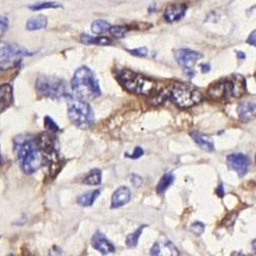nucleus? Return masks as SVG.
<instances>
[{
  "label": "nucleus",
  "mask_w": 256,
  "mask_h": 256,
  "mask_svg": "<svg viewBox=\"0 0 256 256\" xmlns=\"http://www.w3.org/2000/svg\"><path fill=\"white\" fill-rule=\"evenodd\" d=\"M71 84L76 99L88 102L99 98L102 94L98 79L91 70L85 66L77 69Z\"/></svg>",
  "instance_id": "f257e3e1"
},
{
  "label": "nucleus",
  "mask_w": 256,
  "mask_h": 256,
  "mask_svg": "<svg viewBox=\"0 0 256 256\" xmlns=\"http://www.w3.org/2000/svg\"><path fill=\"white\" fill-rule=\"evenodd\" d=\"M17 161L21 169L26 174H32L37 171L43 165L44 155L39 145L33 139H24L15 146Z\"/></svg>",
  "instance_id": "f03ea898"
},
{
  "label": "nucleus",
  "mask_w": 256,
  "mask_h": 256,
  "mask_svg": "<svg viewBox=\"0 0 256 256\" xmlns=\"http://www.w3.org/2000/svg\"><path fill=\"white\" fill-rule=\"evenodd\" d=\"M167 98L170 99L178 107L187 109L202 102L203 96L195 87L184 83H174L166 90Z\"/></svg>",
  "instance_id": "7ed1b4c3"
},
{
  "label": "nucleus",
  "mask_w": 256,
  "mask_h": 256,
  "mask_svg": "<svg viewBox=\"0 0 256 256\" xmlns=\"http://www.w3.org/2000/svg\"><path fill=\"white\" fill-rule=\"evenodd\" d=\"M68 117L74 125L81 129L90 128L94 123V114L90 105L79 99L69 103Z\"/></svg>",
  "instance_id": "20e7f679"
},
{
  "label": "nucleus",
  "mask_w": 256,
  "mask_h": 256,
  "mask_svg": "<svg viewBox=\"0 0 256 256\" xmlns=\"http://www.w3.org/2000/svg\"><path fill=\"white\" fill-rule=\"evenodd\" d=\"M118 78L127 90L136 94H150L155 88V82L153 80L136 74L129 70H121L118 72Z\"/></svg>",
  "instance_id": "39448f33"
},
{
  "label": "nucleus",
  "mask_w": 256,
  "mask_h": 256,
  "mask_svg": "<svg viewBox=\"0 0 256 256\" xmlns=\"http://www.w3.org/2000/svg\"><path fill=\"white\" fill-rule=\"evenodd\" d=\"M37 91L46 98L60 99L68 93L67 82L55 76H40L36 81Z\"/></svg>",
  "instance_id": "423d86ee"
},
{
  "label": "nucleus",
  "mask_w": 256,
  "mask_h": 256,
  "mask_svg": "<svg viewBox=\"0 0 256 256\" xmlns=\"http://www.w3.org/2000/svg\"><path fill=\"white\" fill-rule=\"evenodd\" d=\"M174 58L180 66L182 67L184 74L189 78H193L195 76L194 66L200 59L203 58V55L201 52L192 50L190 48H181L174 52Z\"/></svg>",
  "instance_id": "0eeeda50"
},
{
  "label": "nucleus",
  "mask_w": 256,
  "mask_h": 256,
  "mask_svg": "<svg viewBox=\"0 0 256 256\" xmlns=\"http://www.w3.org/2000/svg\"><path fill=\"white\" fill-rule=\"evenodd\" d=\"M33 52H29L20 46L15 45H4L0 47V65L10 68L13 65H16L21 59L25 56L31 57Z\"/></svg>",
  "instance_id": "6e6552de"
},
{
  "label": "nucleus",
  "mask_w": 256,
  "mask_h": 256,
  "mask_svg": "<svg viewBox=\"0 0 256 256\" xmlns=\"http://www.w3.org/2000/svg\"><path fill=\"white\" fill-rule=\"evenodd\" d=\"M209 99L213 101H223L234 96L233 79H222L210 85L207 91Z\"/></svg>",
  "instance_id": "1a4fd4ad"
},
{
  "label": "nucleus",
  "mask_w": 256,
  "mask_h": 256,
  "mask_svg": "<svg viewBox=\"0 0 256 256\" xmlns=\"http://www.w3.org/2000/svg\"><path fill=\"white\" fill-rule=\"evenodd\" d=\"M226 162L229 168L236 171L239 176H244L249 168V159L242 153L231 154L226 157Z\"/></svg>",
  "instance_id": "9d476101"
},
{
  "label": "nucleus",
  "mask_w": 256,
  "mask_h": 256,
  "mask_svg": "<svg viewBox=\"0 0 256 256\" xmlns=\"http://www.w3.org/2000/svg\"><path fill=\"white\" fill-rule=\"evenodd\" d=\"M188 6L183 2L176 1L166 7L164 12V17L168 23H176L181 21L187 13Z\"/></svg>",
  "instance_id": "9b49d317"
},
{
  "label": "nucleus",
  "mask_w": 256,
  "mask_h": 256,
  "mask_svg": "<svg viewBox=\"0 0 256 256\" xmlns=\"http://www.w3.org/2000/svg\"><path fill=\"white\" fill-rule=\"evenodd\" d=\"M91 245L95 250H98L104 255L115 252V246L105 238V236L102 232H96L93 235L91 239Z\"/></svg>",
  "instance_id": "f8f14e48"
},
{
  "label": "nucleus",
  "mask_w": 256,
  "mask_h": 256,
  "mask_svg": "<svg viewBox=\"0 0 256 256\" xmlns=\"http://www.w3.org/2000/svg\"><path fill=\"white\" fill-rule=\"evenodd\" d=\"M131 199V194L128 188L120 187L114 192L112 196V208H119L126 205Z\"/></svg>",
  "instance_id": "ddd939ff"
},
{
  "label": "nucleus",
  "mask_w": 256,
  "mask_h": 256,
  "mask_svg": "<svg viewBox=\"0 0 256 256\" xmlns=\"http://www.w3.org/2000/svg\"><path fill=\"white\" fill-rule=\"evenodd\" d=\"M238 115H239V118L244 121H250L251 119L256 118V104L254 103H249V102H243L239 105H238L237 109Z\"/></svg>",
  "instance_id": "4468645a"
},
{
  "label": "nucleus",
  "mask_w": 256,
  "mask_h": 256,
  "mask_svg": "<svg viewBox=\"0 0 256 256\" xmlns=\"http://www.w3.org/2000/svg\"><path fill=\"white\" fill-rule=\"evenodd\" d=\"M14 101L13 87L10 84L0 85V113L11 107Z\"/></svg>",
  "instance_id": "2eb2a0df"
},
{
  "label": "nucleus",
  "mask_w": 256,
  "mask_h": 256,
  "mask_svg": "<svg viewBox=\"0 0 256 256\" xmlns=\"http://www.w3.org/2000/svg\"><path fill=\"white\" fill-rule=\"evenodd\" d=\"M191 136L193 137L194 142H195L201 149L204 150V151H207V152L214 151L215 147H214L213 139L211 137L202 135L197 131H193L191 134Z\"/></svg>",
  "instance_id": "dca6fc26"
},
{
  "label": "nucleus",
  "mask_w": 256,
  "mask_h": 256,
  "mask_svg": "<svg viewBox=\"0 0 256 256\" xmlns=\"http://www.w3.org/2000/svg\"><path fill=\"white\" fill-rule=\"evenodd\" d=\"M47 26V17L43 15L32 16L26 24V29L28 31H37L44 29Z\"/></svg>",
  "instance_id": "f3484780"
},
{
  "label": "nucleus",
  "mask_w": 256,
  "mask_h": 256,
  "mask_svg": "<svg viewBox=\"0 0 256 256\" xmlns=\"http://www.w3.org/2000/svg\"><path fill=\"white\" fill-rule=\"evenodd\" d=\"M101 195V190H93V191H90L83 195H81L80 197L78 198L77 202L78 204L80 206L83 207H88V206H91L93 203L95 202V200L99 198V196Z\"/></svg>",
  "instance_id": "a211bd4d"
},
{
  "label": "nucleus",
  "mask_w": 256,
  "mask_h": 256,
  "mask_svg": "<svg viewBox=\"0 0 256 256\" xmlns=\"http://www.w3.org/2000/svg\"><path fill=\"white\" fill-rule=\"evenodd\" d=\"M80 41L86 44V45H91V44H94V45H110V44H112L111 39L107 37L90 36V35H87V34L81 35Z\"/></svg>",
  "instance_id": "6ab92c4d"
},
{
  "label": "nucleus",
  "mask_w": 256,
  "mask_h": 256,
  "mask_svg": "<svg viewBox=\"0 0 256 256\" xmlns=\"http://www.w3.org/2000/svg\"><path fill=\"white\" fill-rule=\"evenodd\" d=\"M174 175L172 173H166L162 176V179L160 180V181L158 182L157 184V193L159 195H163V194L166 192V190L168 189L170 185L173 183L174 181Z\"/></svg>",
  "instance_id": "aec40b11"
},
{
  "label": "nucleus",
  "mask_w": 256,
  "mask_h": 256,
  "mask_svg": "<svg viewBox=\"0 0 256 256\" xmlns=\"http://www.w3.org/2000/svg\"><path fill=\"white\" fill-rule=\"evenodd\" d=\"M110 28V23L105 20H95L91 24V31L96 35H102L105 32H109Z\"/></svg>",
  "instance_id": "412c9836"
},
{
  "label": "nucleus",
  "mask_w": 256,
  "mask_h": 256,
  "mask_svg": "<svg viewBox=\"0 0 256 256\" xmlns=\"http://www.w3.org/2000/svg\"><path fill=\"white\" fill-rule=\"evenodd\" d=\"M83 181L88 185H99L102 182V171L100 169H92Z\"/></svg>",
  "instance_id": "4be33fe9"
},
{
  "label": "nucleus",
  "mask_w": 256,
  "mask_h": 256,
  "mask_svg": "<svg viewBox=\"0 0 256 256\" xmlns=\"http://www.w3.org/2000/svg\"><path fill=\"white\" fill-rule=\"evenodd\" d=\"M145 227H147V226H139L135 233H132V234H130V235L127 236V238H126V244H127L128 247H130V248H134V247H136L137 246L138 240H139L140 236H142Z\"/></svg>",
  "instance_id": "5701e85b"
},
{
  "label": "nucleus",
  "mask_w": 256,
  "mask_h": 256,
  "mask_svg": "<svg viewBox=\"0 0 256 256\" xmlns=\"http://www.w3.org/2000/svg\"><path fill=\"white\" fill-rule=\"evenodd\" d=\"M129 31V27L128 26H120V25H116V26H111V28L109 30L110 34L114 38L116 39H121L125 36V34Z\"/></svg>",
  "instance_id": "b1692460"
},
{
  "label": "nucleus",
  "mask_w": 256,
  "mask_h": 256,
  "mask_svg": "<svg viewBox=\"0 0 256 256\" xmlns=\"http://www.w3.org/2000/svg\"><path fill=\"white\" fill-rule=\"evenodd\" d=\"M59 7H61V4L54 1L41 2V3L29 5V8L31 11H41V10H48V8H59Z\"/></svg>",
  "instance_id": "393cba45"
},
{
  "label": "nucleus",
  "mask_w": 256,
  "mask_h": 256,
  "mask_svg": "<svg viewBox=\"0 0 256 256\" xmlns=\"http://www.w3.org/2000/svg\"><path fill=\"white\" fill-rule=\"evenodd\" d=\"M204 229H205V226H204V224H202V223H200V222L194 223V224L191 225V226H190V231H191L193 234H195L197 237L201 236L203 233H204Z\"/></svg>",
  "instance_id": "a878e982"
},
{
  "label": "nucleus",
  "mask_w": 256,
  "mask_h": 256,
  "mask_svg": "<svg viewBox=\"0 0 256 256\" xmlns=\"http://www.w3.org/2000/svg\"><path fill=\"white\" fill-rule=\"evenodd\" d=\"M44 126H45V128L51 132H57L60 130L57 123L54 121V119L50 118L49 116L45 117V121H44Z\"/></svg>",
  "instance_id": "bb28decb"
},
{
  "label": "nucleus",
  "mask_w": 256,
  "mask_h": 256,
  "mask_svg": "<svg viewBox=\"0 0 256 256\" xmlns=\"http://www.w3.org/2000/svg\"><path fill=\"white\" fill-rule=\"evenodd\" d=\"M131 55H134L136 57H147L148 56V48L147 47H138V48H136V49H130L128 50Z\"/></svg>",
  "instance_id": "cd10ccee"
},
{
  "label": "nucleus",
  "mask_w": 256,
  "mask_h": 256,
  "mask_svg": "<svg viewBox=\"0 0 256 256\" xmlns=\"http://www.w3.org/2000/svg\"><path fill=\"white\" fill-rule=\"evenodd\" d=\"M8 28V20L5 16H0V37L6 32Z\"/></svg>",
  "instance_id": "c85d7f7f"
},
{
  "label": "nucleus",
  "mask_w": 256,
  "mask_h": 256,
  "mask_svg": "<svg viewBox=\"0 0 256 256\" xmlns=\"http://www.w3.org/2000/svg\"><path fill=\"white\" fill-rule=\"evenodd\" d=\"M130 182L136 188H139L143 184V179L136 174H132L130 176Z\"/></svg>",
  "instance_id": "c756f323"
},
{
  "label": "nucleus",
  "mask_w": 256,
  "mask_h": 256,
  "mask_svg": "<svg viewBox=\"0 0 256 256\" xmlns=\"http://www.w3.org/2000/svg\"><path fill=\"white\" fill-rule=\"evenodd\" d=\"M143 154H144V150L140 147H136L135 150V152H134V155H126V156L130 157L132 159H137L139 157H142Z\"/></svg>",
  "instance_id": "7c9ffc66"
},
{
  "label": "nucleus",
  "mask_w": 256,
  "mask_h": 256,
  "mask_svg": "<svg viewBox=\"0 0 256 256\" xmlns=\"http://www.w3.org/2000/svg\"><path fill=\"white\" fill-rule=\"evenodd\" d=\"M247 42H248L249 44H251V45H254L256 46V30H254L249 36H248V39H247Z\"/></svg>",
  "instance_id": "2f4dec72"
},
{
  "label": "nucleus",
  "mask_w": 256,
  "mask_h": 256,
  "mask_svg": "<svg viewBox=\"0 0 256 256\" xmlns=\"http://www.w3.org/2000/svg\"><path fill=\"white\" fill-rule=\"evenodd\" d=\"M159 254H160V246H159L158 243H155L152 247V249H151V255L156 256Z\"/></svg>",
  "instance_id": "473e14b6"
},
{
  "label": "nucleus",
  "mask_w": 256,
  "mask_h": 256,
  "mask_svg": "<svg viewBox=\"0 0 256 256\" xmlns=\"http://www.w3.org/2000/svg\"><path fill=\"white\" fill-rule=\"evenodd\" d=\"M210 65L209 64H202L201 65V70L203 73H208L210 71Z\"/></svg>",
  "instance_id": "72a5a7b5"
},
{
  "label": "nucleus",
  "mask_w": 256,
  "mask_h": 256,
  "mask_svg": "<svg viewBox=\"0 0 256 256\" xmlns=\"http://www.w3.org/2000/svg\"><path fill=\"white\" fill-rule=\"evenodd\" d=\"M216 192H217V194H218V195H219L220 197H223V196L225 195V191H224V187H223V184H222V183H220L219 188H218V190H217Z\"/></svg>",
  "instance_id": "f704fd0d"
},
{
  "label": "nucleus",
  "mask_w": 256,
  "mask_h": 256,
  "mask_svg": "<svg viewBox=\"0 0 256 256\" xmlns=\"http://www.w3.org/2000/svg\"><path fill=\"white\" fill-rule=\"evenodd\" d=\"M237 54H238V57H239V58L245 59V54H244V52H237Z\"/></svg>",
  "instance_id": "c9c22d12"
},
{
  "label": "nucleus",
  "mask_w": 256,
  "mask_h": 256,
  "mask_svg": "<svg viewBox=\"0 0 256 256\" xmlns=\"http://www.w3.org/2000/svg\"><path fill=\"white\" fill-rule=\"evenodd\" d=\"M252 248L254 251H256V239L252 242Z\"/></svg>",
  "instance_id": "e433bc0d"
},
{
  "label": "nucleus",
  "mask_w": 256,
  "mask_h": 256,
  "mask_svg": "<svg viewBox=\"0 0 256 256\" xmlns=\"http://www.w3.org/2000/svg\"><path fill=\"white\" fill-rule=\"evenodd\" d=\"M255 162H256V155H255Z\"/></svg>",
  "instance_id": "4c0bfd02"
},
{
  "label": "nucleus",
  "mask_w": 256,
  "mask_h": 256,
  "mask_svg": "<svg viewBox=\"0 0 256 256\" xmlns=\"http://www.w3.org/2000/svg\"><path fill=\"white\" fill-rule=\"evenodd\" d=\"M255 79H256V73H255Z\"/></svg>",
  "instance_id": "58836bf2"
},
{
  "label": "nucleus",
  "mask_w": 256,
  "mask_h": 256,
  "mask_svg": "<svg viewBox=\"0 0 256 256\" xmlns=\"http://www.w3.org/2000/svg\"><path fill=\"white\" fill-rule=\"evenodd\" d=\"M0 161H1V158H0Z\"/></svg>",
  "instance_id": "ea45409f"
}]
</instances>
